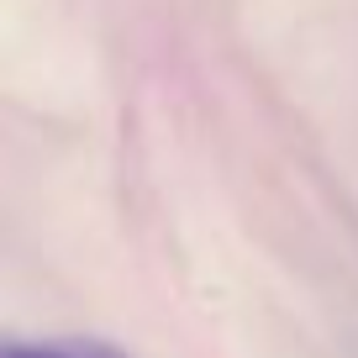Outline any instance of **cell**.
Wrapping results in <instances>:
<instances>
[{
	"label": "cell",
	"instance_id": "obj_1",
	"mask_svg": "<svg viewBox=\"0 0 358 358\" xmlns=\"http://www.w3.org/2000/svg\"><path fill=\"white\" fill-rule=\"evenodd\" d=\"M0 358H127L101 337H37V343H6Z\"/></svg>",
	"mask_w": 358,
	"mask_h": 358
}]
</instances>
